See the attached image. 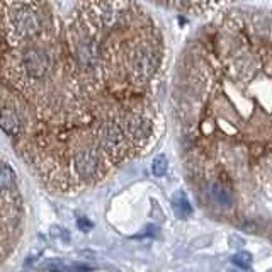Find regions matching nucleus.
Returning <instances> with one entry per match:
<instances>
[{
	"instance_id": "nucleus-1",
	"label": "nucleus",
	"mask_w": 272,
	"mask_h": 272,
	"mask_svg": "<svg viewBox=\"0 0 272 272\" xmlns=\"http://www.w3.org/2000/svg\"><path fill=\"white\" fill-rule=\"evenodd\" d=\"M10 12V37L22 41L41 31V20L34 12L36 3H9Z\"/></svg>"
},
{
	"instance_id": "nucleus-2",
	"label": "nucleus",
	"mask_w": 272,
	"mask_h": 272,
	"mask_svg": "<svg viewBox=\"0 0 272 272\" xmlns=\"http://www.w3.org/2000/svg\"><path fill=\"white\" fill-rule=\"evenodd\" d=\"M158 63H160V56H158L157 51L151 50V48H138L131 63L133 75L140 80H146L155 73Z\"/></svg>"
},
{
	"instance_id": "nucleus-3",
	"label": "nucleus",
	"mask_w": 272,
	"mask_h": 272,
	"mask_svg": "<svg viewBox=\"0 0 272 272\" xmlns=\"http://www.w3.org/2000/svg\"><path fill=\"white\" fill-rule=\"evenodd\" d=\"M73 167L75 172L82 177H94L97 175L99 167H101V157L97 150L92 148H82L73 155Z\"/></svg>"
},
{
	"instance_id": "nucleus-4",
	"label": "nucleus",
	"mask_w": 272,
	"mask_h": 272,
	"mask_svg": "<svg viewBox=\"0 0 272 272\" xmlns=\"http://www.w3.org/2000/svg\"><path fill=\"white\" fill-rule=\"evenodd\" d=\"M24 68L33 78H41L50 70V60L41 50H29L24 54Z\"/></svg>"
},
{
	"instance_id": "nucleus-5",
	"label": "nucleus",
	"mask_w": 272,
	"mask_h": 272,
	"mask_svg": "<svg viewBox=\"0 0 272 272\" xmlns=\"http://www.w3.org/2000/svg\"><path fill=\"white\" fill-rule=\"evenodd\" d=\"M99 145L106 151L116 153L123 145V129L116 123H106L99 131Z\"/></svg>"
},
{
	"instance_id": "nucleus-6",
	"label": "nucleus",
	"mask_w": 272,
	"mask_h": 272,
	"mask_svg": "<svg viewBox=\"0 0 272 272\" xmlns=\"http://www.w3.org/2000/svg\"><path fill=\"white\" fill-rule=\"evenodd\" d=\"M150 129H151L150 121L146 118H143V116H131L125 123L126 135L131 138L133 141H136V143L146 141L148 136H150Z\"/></svg>"
},
{
	"instance_id": "nucleus-7",
	"label": "nucleus",
	"mask_w": 272,
	"mask_h": 272,
	"mask_svg": "<svg viewBox=\"0 0 272 272\" xmlns=\"http://www.w3.org/2000/svg\"><path fill=\"white\" fill-rule=\"evenodd\" d=\"M95 9H99V16L106 27H112L121 20L123 9L125 3H114V2H97L94 3Z\"/></svg>"
},
{
	"instance_id": "nucleus-8",
	"label": "nucleus",
	"mask_w": 272,
	"mask_h": 272,
	"mask_svg": "<svg viewBox=\"0 0 272 272\" xmlns=\"http://www.w3.org/2000/svg\"><path fill=\"white\" fill-rule=\"evenodd\" d=\"M77 53H78V60H80L82 67H84L87 72L94 70L95 65H97V54H95L92 41L87 39V37H82V39L78 41Z\"/></svg>"
},
{
	"instance_id": "nucleus-9",
	"label": "nucleus",
	"mask_w": 272,
	"mask_h": 272,
	"mask_svg": "<svg viewBox=\"0 0 272 272\" xmlns=\"http://www.w3.org/2000/svg\"><path fill=\"white\" fill-rule=\"evenodd\" d=\"M20 126H22V123H20L19 114H17L14 109L3 108L2 111H0V128H2L7 135H10V136L19 135Z\"/></svg>"
},
{
	"instance_id": "nucleus-10",
	"label": "nucleus",
	"mask_w": 272,
	"mask_h": 272,
	"mask_svg": "<svg viewBox=\"0 0 272 272\" xmlns=\"http://www.w3.org/2000/svg\"><path fill=\"white\" fill-rule=\"evenodd\" d=\"M209 196L215 202H218L221 208H232L233 198L230 194V191H226L223 185H219L218 182H211L209 184Z\"/></svg>"
},
{
	"instance_id": "nucleus-11",
	"label": "nucleus",
	"mask_w": 272,
	"mask_h": 272,
	"mask_svg": "<svg viewBox=\"0 0 272 272\" xmlns=\"http://www.w3.org/2000/svg\"><path fill=\"white\" fill-rule=\"evenodd\" d=\"M14 184H16V174L9 165H0V191L9 192L12 191Z\"/></svg>"
},
{
	"instance_id": "nucleus-12",
	"label": "nucleus",
	"mask_w": 272,
	"mask_h": 272,
	"mask_svg": "<svg viewBox=\"0 0 272 272\" xmlns=\"http://www.w3.org/2000/svg\"><path fill=\"white\" fill-rule=\"evenodd\" d=\"M174 209H175V213H177L179 218H182V219H185L187 216L192 215V208H191V204H189L187 198H185L184 194H179L177 198H175Z\"/></svg>"
},
{
	"instance_id": "nucleus-13",
	"label": "nucleus",
	"mask_w": 272,
	"mask_h": 272,
	"mask_svg": "<svg viewBox=\"0 0 272 272\" xmlns=\"http://www.w3.org/2000/svg\"><path fill=\"white\" fill-rule=\"evenodd\" d=\"M167 168H168V162L165 155L155 157L153 163H151V172H153L155 177H163V175L167 174Z\"/></svg>"
},
{
	"instance_id": "nucleus-14",
	"label": "nucleus",
	"mask_w": 272,
	"mask_h": 272,
	"mask_svg": "<svg viewBox=\"0 0 272 272\" xmlns=\"http://www.w3.org/2000/svg\"><path fill=\"white\" fill-rule=\"evenodd\" d=\"M232 262L235 264L236 267H240V269L249 271L250 267H252V255H250L249 252H240V254H236V255L233 257Z\"/></svg>"
},
{
	"instance_id": "nucleus-15",
	"label": "nucleus",
	"mask_w": 272,
	"mask_h": 272,
	"mask_svg": "<svg viewBox=\"0 0 272 272\" xmlns=\"http://www.w3.org/2000/svg\"><path fill=\"white\" fill-rule=\"evenodd\" d=\"M77 225H78V228H80L82 232H91V230H92V223L89 221L87 218H78Z\"/></svg>"
},
{
	"instance_id": "nucleus-16",
	"label": "nucleus",
	"mask_w": 272,
	"mask_h": 272,
	"mask_svg": "<svg viewBox=\"0 0 272 272\" xmlns=\"http://www.w3.org/2000/svg\"><path fill=\"white\" fill-rule=\"evenodd\" d=\"M226 272H236L235 269H230V271H226Z\"/></svg>"
}]
</instances>
